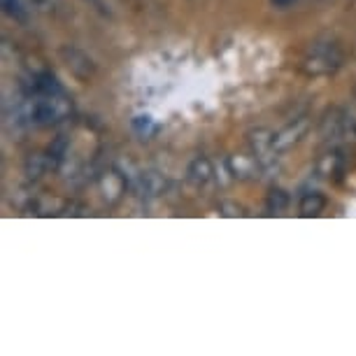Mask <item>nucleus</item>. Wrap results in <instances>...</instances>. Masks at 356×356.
I'll return each mask as SVG.
<instances>
[{
    "instance_id": "f8f14e48",
    "label": "nucleus",
    "mask_w": 356,
    "mask_h": 356,
    "mask_svg": "<svg viewBox=\"0 0 356 356\" xmlns=\"http://www.w3.org/2000/svg\"><path fill=\"white\" fill-rule=\"evenodd\" d=\"M0 3H3V12L10 19H15L19 24L29 22V8H26L24 0H0Z\"/></svg>"
},
{
    "instance_id": "7ed1b4c3",
    "label": "nucleus",
    "mask_w": 356,
    "mask_h": 356,
    "mask_svg": "<svg viewBox=\"0 0 356 356\" xmlns=\"http://www.w3.org/2000/svg\"><path fill=\"white\" fill-rule=\"evenodd\" d=\"M321 136L331 147H338L352 136V122H347V117L340 110L326 112L324 122H321Z\"/></svg>"
},
{
    "instance_id": "f03ea898",
    "label": "nucleus",
    "mask_w": 356,
    "mask_h": 356,
    "mask_svg": "<svg viewBox=\"0 0 356 356\" xmlns=\"http://www.w3.org/2000/svg\"><path fill=\"white\" fill-rule=\"evenodd\" d=\"M70 112L72 105L63 93L61 96H38L26 107V119L31 126H51L70 117Z\"/></svg>"
},
{
    "instance_id": "f257e3e1",
    "label": "nucleus",
    "mask_w": 356,
    "mask_h": 356,
    "mask_svg": "<svg viewBox=\"0 0 356 356\" xmlns=\"http://www.w3.org/2000/svg\"><path fill=\"white\" fill-rule=\"evenodd\" d=\"M345 54L333 40H314L300 56V70L310 77H326L342 68Z\"/></svg>"
},
{
    "instance_id": "423d86ee",
    "label": "nucleus",
    "mask_w": 356,
    "mask_h": 356,
    "mask_svg": "<svg viewBox=\"0 0 356 356\" xmlns=\"http://www.w3.org/2000/svg\"><path fill=\"white\" fill-rule=\"evenodd\" d=\"M61 56L65 58V63H68V68L75 72L77 77L86 79L89 75H93V63L91 58L82 54L79 49H72V47H63L61 49Z\"/></svg>"
},
{
    "instance_id": "20e7f679",
    "label": "nucleus",
    "mask_w": 356,
    "mask_h": 356,
    "mask_svg": "<svg viewBox=\"0 0 356 356\" xmlns=\"http://www.w3.org/2000/svg\"><path fill=\"white\" fill-rule=\"evenodd\" d=\"M307 131H310V122H307V117H298V119H293V122H289L284 129L275 133V149L277 152L291 149L293 145H298L300 140L305 138Z\"/></svg>"
},
{
    "instance_id": "39448f33",
    "label": "nucleus",
    "mask_w": 356,
    "mask_h": 356,
    "mask_svg": "<svg viewBox=\"0 0 356 356\" xmlns=\"http://www.w3.org/2000/svg\"><path fill=\"white\" fill-rule=\"evenodd\" d=\"M250 143H252V149H254V154H257V161L261 165L270 163L273 156L277 154V149H275V133L266 131V129L252 131Z\"/></svg>"
},
{
    "instance_id": "0eeeda50",
    "label": "nucleus",
    "mask_w": 356,
    "mask_h": 356,
    "mask_svg": "<svg viewBox=\"0 0 356 356\" xmlns=\"http://www.w3.org/2000/svg\"><path fill=\"white\" fill-rule=\"evenodd\" d=\"M31 91L35 93V96H61L63 86L56 77L51 75V72H40V75L33 77Z\"/></svg>"
},
{
    "instance_id": "ddd939ff",
    "label": "nucleus",
    "mask_w": 356,
    "mask_h": 356,
    "mask_svg": "<svg viewBox=\"0 0 356 356\" xmlns=\"http://www.w3.org/2000/svg\"><path fill=\"white\" fill-rule=\"evenodd\" d=\"M266 205H268V212H273V214L284 212L286 205H289V193L284 189H270Z\"/></svg>"
},
{
    "instance_id": "6e6552de",
    "label": "nucleus",
    "mask_w": 356,
    "mask_h": 356,
    "mask_svg": "<svg viewBox=\"0 0 356 356\" xmlns=\"http://www.w3.org/2000/svg\"><path fill=\"white\" fill-rule=\"evenodd\" d=\"M186 175H189V182L196 184V186H205L207 182L212 179L214 175V168L210 163V159L207 156H196L189 163V170H186Z\"/></svg>"
},
{
    "instance_id": "1a4fd4ad",
    "label": "nucleus",
    "mask_w": 356,
    "mask_h": 356,
    "mask_svg": "<svg viewBox=\"0 0 356 356\" xmlns=\"http://www.w3.org/2000/svg\"><path fill=\"white\" fill-rule=\"evenodd\" d=\"M163 189H165V179L161 177L159 172H143L140 175V182H138L140 196L154 198V196H159V193H163Z\"/></svg>"
},
{
    "instance_id": "9d476101",
    "label": "nucleus",
    "mask_w": 356,
    "mask_h": 356,
    "mask_svg": "<svg viewBox=\"0 0 356 356\" xmlns=\"http://www.w3.org/2000/svg\"><path fill=\"white\" fill-rule=\"evenodd\" d=\"M324 207H326V198L321 196L319 191L303 193V198H300V203H298V210L303 217H319V214L324 212Z\"/></svg>"
},
{
    "instance_id": "dca6fc26",
    "label": "nucleus",
    "mask_w": 356,
    "mask_h": 356,
    "mask_svg": "<svg viewBox=\"0 0 356 356\" xmlns=\"http://www.w3.org/2000/svg\"><path fill=\"white\" fill-rule=\"evenodd\" d=\"M293 3H296V0H270V5H273V8H277V10H286V8H291Z\"/></svg>"
},
{
    "instance_id": "9b49d317",
    "label": "nucleus",
    "mask_w": 356,
    "mask_h": 356,
    "mask_svg": "<svg viewBox=\"0 0 356 356\" xmlns=\"http://www.w3.org/2000/svg\"><path fill=\"white\" fill-rule=\"evenodd\" d=\"M100 191H103L105 200H110V203H114L119 196L124 193V179L122 175L117 172H105L103 179H100Z\"/></svg>"
},
{
    "instance_id": "4468645a",
    "label": "nucleus",
    "mask_w": 356,
    "mask_h": 356,
    "mask_svg": "<svg viewBox=\"0 0 356 356\" xmlns=\"http://www.w3.org/2000/svg\"><path fill=\"white\" fill-rule=\"evenodd\" d=\"M228 168H231V175H235V177H247L254 170V161L247 156H233L228 159Z\"/></svg>"
},
{
    "instance_id": "2eb2a0df",
    "label": "nucleus",
    "mask_w": 356,
    "mask_h": 356,
    "mask_svg": "<svg viewBox=\"0 0 356 356\" xmlns=\"http://www.w3.org/2000/svg\"><path fill=\"white\" fill-rule=\"evenodd\" d=\"M65 152H68V140H65L63 136H58L49 147V156H47V161H49L51 165H58L63 161Z\"/></svg>"
}]
</instances>
